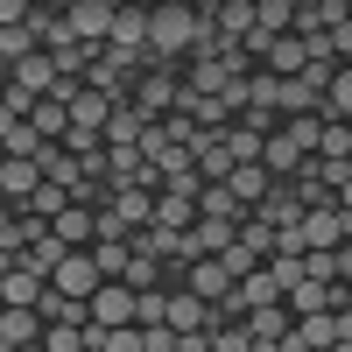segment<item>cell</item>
I'll return each instance as SVG.
<instances>
[{"label": "cell", "mask_w": 352, "mask_h": 352, "mask_svg": "<svg viewBox=\"0 0 352 352\" xmlns=\"http://www.w3.org/2000/svg\"><path fill=\"white\" fill-rule=\"evenodd\" d=\"M254 28L261 36H289L296 28V0H254Z\"/></svg>", "instance_id": "7402d4cb"}, {"label": "cell", "mask_w": 352, "mask_h": 352, "mask_svg": "<svg viewBox=\"0 0 352 352\" xmlns=\"http://www.w3.org/2000/svg\"><path fill=\"white\" fill-rule=\"evenodd\" d=\"M43 184V162L36 155H0V197H14V204H28V190Z\"/></svg>", "instance_id": "8fae6325"}, {"label": "cell", "mask_w": 352, "mask_h": 352, "mask_svg": "<svg viewBox=\"0 0 352 352\" xmlns=\"http://www.w3.org/2000/svg\"><path fill=\"white\" fill-rule=\"evenodd\" d=\"M169 324H176V331H212V303H204L197 289L176 282V289H169Z\"/></svg>", "instance_id": "7c38bea8"}, {"label": "cell", "mask_w": 352, "mask_h": 352, "mask_svg": "<svg viewBox=\"0 0 352 352\" xmlns=\"http://www.w3.org/2000/svg\"><path fill=\"white\" fill-rule=\"evenodd\" d=\"M43 338V310L36 303H0V352H21Z\"/></svg>", "instance_id": "8992f818"}, {"label": "cell", "mask_w": 352, "mask_h": 352, "mask_svg": "<svg viewBox=\"0 0 352 352\" xmlns=\"http://www.w3.org/2000/svg\"><path fill=\"white\" fill-rule=\"evenodd\" d=\"M226 148H232V162H261L268 134H261V127H247V120H232V127H226Z\"/></svg>", "instance_id": "d4e9b609"}, {"label": "cell", "mask_w": 352, "mask_h": 352, "mask_svg": "<svg viewBox=\"0 0 352 352\" xmlns=\"http://www.w3.org/2000/svg\"><path fill=\"white\" fill-rule=\"evenodd\" d=\"M28 127H36L43 141H64V134H71V106L56 99V92H43V99H36V113H28Z\"/></svg>", "instance_id": "e0dca14e"}, {"label": "cell", "mask_w": 352, "mask_h": 352, "mask_svg": "<svg viewBox=\"0 0 352 352\" xmlns=\"http://www.w3.org/2000/svg\"><path fill=\"white\" fill-rule=\"evenodd\" d=\"M331 352H352V338H338V345H331Z\"/></svg>", "instance_id": "e575fe53"}, {"label": "cell", "mask_w": 352, "mask_h": 352, "mask_svg": "<svg viewBox=\"0 0 352 352\" xmlns=\"http://www.w3.org/2000/svg\"><path fill=\"white\" fill-rule=\"evenodd\" d=\"M338 204H345V212H352V176H345V184H338Z\"/></svg>", "instance_id": "d6a6232c"}, {"label": "cell", "mask_w": 352, "mask_h": 352, "mask_svg": "<svg viewBox=\"0 0 352 352\" xmlns=\"http://www.w3.org/2000/svg\"><path fill=\"white\" fill-rule=\"evenodd\" d=\"M324 36H331V56H338V64H352V21H338V28H324Z\"/></svg>", "instance_id": "1f68e13d"}, {"label": "cell", "mask_w": 352, "mask_h": 352, "mask_svg": "<svg viewBox=\"0 0 352 352\" xmlns=\"http://www.w3.org/2000/svg\"><path fill=\"white\" fill-rule=\"evenodd\" d=\"M64 204H71V190H64V184H50V176H43V184L28 190V204H21V212H36V219H56Z\"/></svg>", "instance_id": "83f0119b"}, {"label": "cell", "mask_w": 352, "mask_h": 352, "mask_svg": "<svg viewBox=\"0 0 352 352\" xmlns=\"http://www.w3.org/2000/svg\"><path fill=\"white\" fill-rule=\"evenodd\" d=\"M212 352H254V331H247V317H240V324H212Z\"/></svg>", "instance_id": "f546056e"}, {"label": "cell", "mask_w": 352, "mask_h": 352, "mask_svg": "<svg viewBox=\"0 0 352 352\" xmlns=\"http://www.w3.org/2000/svg\"><path fill=\"white\" fill-rule=\"evenodd\" d=\"M232 296H240V310H261V303H282V282H275L268 261H261V268H247L240 282H232Z\"/></svg>", "instance_id": "4fadbf2b"}, {"label": "cell", "mask_w": 352, "mask_h": 352, "mask_svg": "<svg viewBox=\"0 0 352 352\" xmlns=\"http://www.w3.org/2000/svg\"><path fill=\"white\" fill-rule=\"evenodd\" d=\"M212 36V14H197L190 0H148V50L155 56H190Z\"/></svg>", "instance_id": "6da1fadb"}, {"label": "cell", "mask_w": 352, "mask_h": 352, "mask_svg": "<svg viewBox=\"0 0 352 352\" xmlns=\"http://www.w3.org/2000/svg\"><path fill=\"white\" fill-rule=\"evenodd\" d=\"M113 106H120V99H106V92H92V85H78V92H71V127H106Z\"/></svg>", "instance_id": "d6986e66"}, {"label": "cell", "mask_w": 352, "mask_h": 352, "mask_svg": "<svg viewBox=\"0 0 352 352\" xmlns=\"http://www.w3.org/2000/svg\"><path fill=\"white\" fill-rule=\"evenodd\" d=\"M324 113H331V120H352V64H338V78H331V99H324Z\"/></svg>", "instance_id": "f1b7e54d"}, {"label": "cell", "mask_w": 352, "mask_h": 352, "mask_svg": "<svg viewBox=\"0 0 352 352\" xmlns=\"http://www.w3.org/2000/svg\"><path fill=\"white\" fill-rule=\"evenodd\" d=\"M92 324H134V282H99V296H92Z\"/></svg>", "instance_id": "9c48e42d"}, {"label": "cell", "mask_w": 352, "mask_h": 352, "mask_svg": "<svg viewBox=\"0 0 352 352\" xmlns=\"http://www.w3.org/2000/svg\"><path fill=\"white\" fill-rule=\"evenodd\" d=\"M296 345H310V352H331V345H338V310L296 317Z\"/></svg>", "instance_id": "ffe728a7"}, {"label": "cell", "mask_w": 352, "mask_h": 352, "mask_svg": "<svg viewBox=\"0 0 352 352\" xmlns=\"http://www.w3.org/2000/svg\"><path fill=\"white\" fill-rule=\"evenodd\" d=\"M261 64H268L275 78H296V71L310 64V43L296 36V28H289V36H275V43H268V56H261Z\"/></svg>", "instance_id": "9a60e30c"}, {"label": "cell", "mask_w": 352, "mask_h": 352, "mask_svg": "<svg viewBox=\"0 0 352 352\" xmlns=\"http://www.w3.org/2000/svg\"><path fill=\"white\" fill-rule=\"evenodd\" d=\"M190 240H197V254H226L232 240H240V219H219V212H197V226H190Z\"/></svg>", "instance_id": "2e32d148"}, {"label": "cell", "mask_w": 352, "mask_h": 352, "mask_svg": "<svg viewBox=\"0 0 352 352\" xmlns=\"http://www.w3.org/2000/svg\"><path fill=\"white\" fill-rule=\"evenodd\" d=\"M345 21H352V0H345Z\"/></svg>", "instance_id": "d590c367"}, {"label": "cell", "mask_w": 352, "mask_h": 352, "mask_svg": "<svg viewBox=\"0 0 352 352\" xmlns=\"http://www.w3.org/2000/svg\"><path fill=\"white\" fill-rule=\"evenodd\" d=\"M92 261H99V275H106V282H120V275H127V261H134V240H92Z\"/></svg>", "instance_id": "603a6c76"}, {"label": "cell", "mask_w": 352, "mask_h": 352, "mask_svg": "<svg viewBox=\"0 0 352 352\" xmlns=\"http://www.w3.org/2000/svg\"><path fill=\"white\" fill-rule=\"evenodd\" d=\"M0 261H8V247H0Z\"/></svg>", "instance_id": "8d00e7d4"}, {"label": "cell", "mask_w": 352, "mask_h": 352, "mask_svg": "<svg viewBox=\"0 0 352 352\" xmlns=\"http://www.w3.org/2000/svg\"><path fill=\"white\" fill-rule=\"evenodd\" d=\"M212 28H219L226 43H247L254 36V0H226V8L212 14Z\"/></svg>", "instance_id": "44dd1931"}, {"label": "cell", "mask_w": 352, "mask_h": 352, "mask_svg": "<svg viewBox=\"0 0 352 352\" xmlns=\"http://www.w3.org/2000/svg\"><path fill=\"white\" fill-rule=\"evenodd\" d=\"M21 352H50V345H43V338H36V345H21Z\"/></svg>", "instance_id": "836d02e7"}, {"label": "cell", "mask_w": 352, "mask_h": 352, "mask_svg": "<svg viewBox=\"0 0 352 352\" xmlns=\"http://www.w3.org/2000/svg\"><path fill=\"white\" fill-rule=\"evenodd\" d=\"M352 240V212L345 204H310L303 212V254L310 247H345Z\"/></svg>", "instance_id": "3957f363"}, {"label": "cell", "mask_w": 352, "mask_h": 352, "mask_svg": "<svg viewBox=\"0 0 352 352\" xmlns=\"http://www.w3.org/2000/svg\"><path fill=\"white\" fill-rule=\"evenodd\" d=\"M275 184H282V176H275L268 162H240V169H232V176H226V190H232V197H240V204H247V212H254V204H261V197H268Z\"/></svg>", "instance_id": "30bf717a"}, {"label": "cell", "mask_w": 352, "mask_h": 352, "mask_svg": "<svg viewBox=\"0 0 352 352\" xmlns=\"http://www.w3.org/2000/svg\"><path fill=\"white\" fill-rule=\"evenodd\" d=\"M99 261H92V247H71L64 261H56V268H50V289H64V296H78V303H92L99 296Z\"/></svg>", "instance_id": "7a4b0ae2"}, {"label": "cell", "mask_w": 352, "mask_h": 352, "mask_svg": "<svg viewBox=\"0 0 352 352\" xmlns=\"http://www.w3.org/2000/svg\"><path fill=\"white\" fill-rule=\"evenodd\" d=\"M56 56L50 50H28V56H14V85H28V92H56Z\"/></svg>", "instance_id": "5bb4252c"}, {"label": "cell", "mask_w": 352, "mask_h": 352, "mask_svg": "<svg viewBox=\"0 0 352 352\" xmlns=\"http://www.w3.org/2000/svg\"><path fill=\"white\" fill-rule=\"evenodd\" d=\"M232 282H240V275H232L219 254H197L190 268H184V289H197L204 303H226V296H232Z\"/></svg>", "instance_id": "5b68a950"}, {"label": "cell", "mask_w": 352, "mask_h": 352, "mask_svg": "<svg viewBox=\"0 0 352 352\" xmlns=\"http://www.w3.org/2000/svg\"><path fill=\"white\" fill-rule=\"evenodd\" d=\"M219 261H226V268H232V275H247V268H261V254H254L247 240H232V247H226Z\"/></svg>", "instance_id": "4dcf8cb0"}, {"label": "cell", "mask_w": 352, "mask_h": 352, "mask_svg": "<svg viewBox=\"0 0 352 352\" xmlns=\"http://www.w3.org/2000/svg\"><path fill=\"white\" fill-rule=\"evenodd\" d=\"M134 324H169V282L134 289Z\"/></svg>", "instance_id": "cb8c5ba5"}, {"label": "cell", "mask_w": 352, "mask_h": 352, "mask_svg": "<svg viewBox=\"0 0 352 352\" xmlns=\"http://www.w3.org/2000/svg\"><path fill=\"white\" fill-rule=\"evenodd\" d=\"M50 352H92V324H43Z\"/></svg>", "instance_id": "4316f807"}, {"label": "cell", "mask_w": 352, "mask_h": 352, "mask_svg": "<svg viewBox=\"0 0 352 352\" xmlns=\"http://www.w3.org/2000/svg\"><path fill=\"white\" fill-rule=\"evenodd\" d=\"M261 162H268L275 176H296V169H303L310 155L296 148V134H289V127H275V134H268V148H261Z\"/></svg>", "instance_id": "ac0fdd59"}, {"label": "cell", "mask_w": 352, "mask_h": 352, "mask_svg": "<svg viewBox=\"0 0 352 352\" xmlns=\"http://www.w3.org/2000/svg\"><path fill=\"white\" fill-rule=\"evenodd\" d=\"M50 275H36L28 261H0V303H43Z\"/></svg>", "instance_id": "52a82bcc"}, {"label": "cell", "mask_w": 352, "mask_h": 352, "mask_svg": "<svg viewBox=\"0 0 352 352\" xmlns=\"http://www.w3.org/2000/svg\"><path fill=\"white\" fill-rule=\"evenodd\" d=\"M64 254H71V247L56 240V232H43V240H28V247H21L14 261H28V268H36V275H50V268H56V261H64Z\"/></svg>", "instance_id": "484cf974"}, {"label": "cell", "mask_w": 352, "mask_h": 352, "mask_svg": "<svg viewBox=\"0 0 352 352\" xmlns=\"http://www.w3.org/2000/svg\"><path fill=\"white\" fill-rule=\"evenodd\" d=\"M64 8H71V0H64Z\"/></svg>", "instance_id": "74e56055"}, {"label": "cell", "mask_w": 352, "mask_h": 352, "mask_svg": "<svg viewBox=\"0 0 352 352\" xmlns=\"http://www.w3.org/2000/svg\"><path fill=\"white\" fill-rule=\"evenodd\" d=\"M113 14H120L113 0H71V8H64V28H71L78 43H106V36H113Z\"/></svg>", "instance_id": "277c9868"}, {"label": "cell", "mask_w": 352, "mask_h": 352, "mask_svg": "<svg viewBox=\"0 0 352 352\" xmlns=\"http://www.w3.org/2000/svg\"><path fill=\"white\" fill-rule=\"evenodd\" d=\"M50 232H56L64 247H92V240H99V212H92V204H78V197H71L64 212L50 219Z\"/></svg>", "instance_id": "ba28073f"}]
</instances>
